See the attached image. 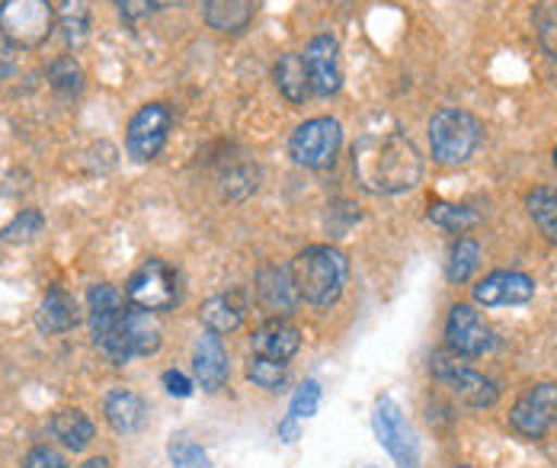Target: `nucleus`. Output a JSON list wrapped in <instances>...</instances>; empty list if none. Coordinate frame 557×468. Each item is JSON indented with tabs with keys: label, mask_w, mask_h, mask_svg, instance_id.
<instances>
[{
	"label": "nucleus",
	"mask_w": 557,
	"mask_h": 468,
	"mask_svg": "<svg viewBox=\"0 0 557 468\" xmlns=\"http://www.w3.org/2000/svg\"><path fill=\"white\" fill-rule=\"evenodd\" d=\"M430 222L446 229V232H468L478 225V212L468 206H451V202H430Z\"/></svg>",
	"instance_id": "cd10ccee"
},
{
	"label": "nucleus",
	"mask_w": 557,
	"mask_h": 468,
	"mask_svg": "<svg viewBox=\"0 0 557 468\" xmlns=\"http://www.w3.org/2000/svg\"><path fill=\"white\" fill-rule=\"evenodd\" d=\"M539 39H542V49L557 61V7L552 13L542 16V23H539Z\"/></svg>",
	"instance_id": "c9c22d12"
},
{
	"label": "nucleus",
	"mask_w": 557,
	"mask_h": 468,
	"mask_svg": "<svg viewBox=\"0 0 557 468\" xmlns=\"http://www.w3.org/2000/svg\"><path fill=\"white\" fill-rule=\"evenodd\" d=\"M164 385H168V392L173 398H189L193 395V382L183 372H176V369L164 372Z\"/></svg>",
	"instance_id": "e433bc0d"
},
{
	"label": "nucleus",
	"mask_w": 557,
	"mask_h": 468,
	"mask_svg": "<svg viewBox=\"0 0 557 468\" xmlns=\"http://www.w3.org/2000/svg\"><path fill=\"white\" fill-rule=\"evenodd\" d=\"M58 23H61L67 46H81L90 36L94 0H58Z\"/></svg>",
	"instance_id": "b1692460"
},
{
	"label": "nucleus",
	"mask_w": 557,
	"mask_h": 468,
	"mask_svg": "<svg viewBox=\"0 0 557 468\" xmlns=\"http://www.w3.org/2000/svg\"><path fill=\"white\" fill-rule=\"evenodd\" d=\"M193 369H196V379L206 392H219L224 382H227V353H224L219 334L206 331L199 341H196V350H193Z\"/></svg>",
	"instance_id": "dca6fc26"
},
{
	"label": "nucleus",
	"mask_w": 557,
	"mask_h": 468,
	"mask_svg": "<svg viewBox=\"0 0 557 468\" xmlns=\"http://www.w3.org/2000/svg\"><path fill=\"white\" fill-rule=\"evenodd\" d=\"M343 145V125L331 116L308 119L305 125H298L288 138V155L298 168L308 171H324L331 168Z\"/></svg>",
	"instance_id": "0eeeda50"
},
{
	"label": "nucleus",
	"mask_w": 557,
	"mask_h": 468,
	"mask_svg": "<svg viewBox=\"0 0 557 468\" xmlns=\"http://www.w3.org/2000/svg\"><path fill=\"white\" fill-rule=\"evenodd\" d=\"M273 77H276V87L278 94L288 100V103H295V107H301L314 90H311V77H308V64H305V56H298V52H288V56H282L276 61V71H273Z\"/></svg>",
	"instance_id": "6ab92c4d"
},
{
	"label": "nucleus",
	"mask_w": 557,
	"mask_h": 468,
	"mask_svg": "<svg viewBox=\"0 0 557 468\" xmlns=\"http://www.w3.org/2000/svg\"><path fill=\"white\" fill-rule=\"evenodd\" d=\"M49 81H52V87H55L58 94L74 97L84 87V71H81V64L71 59V56H61V59L49 64Z\"/></svg>",
	"instance_id": "c85d7f7f"
},
{
	"label": "nucleus",
	"mask_w": 557,
	"mask_h": 468,
	"mask_svg": "<svg viewBox=\"0 0 557 468\" xmlns=\"http://www.w3.org/2000/svg\"><path fill=\"white\" fill-rule=\"evenodd\" d=\"M478 263H481V247H478V241L458 237L455 247H451V254H448V280H451V283H468V280L474 276Z\"/></svg>",
	"instance_id": "bb28decb"
},
{
	"label": "nucleus",
	"mask_w": 557,
	"mask_h": 468,
	"mask_svg": "<svg viewBox=\"0 0 557 468\" xmlns=\"http://www.w3.org/2000/svg\"><path fill=\"white\" fill-rule=\"evenodd\" d=\"M305 64H308V77H311V90L318 97H331L339 90L343 74H339V42L334 36H314L305 49Z\"/></svg>",
	"instance_id": "4468645a"
},
{
	"label": "nucleus",
	"mask_w": 557,
	"mask_h": 468,
	"mask_svg": "<svg viewBox=\"0 0 557 468\" xmlns=\"http://www.w3.org/2000/svg\"><path fill=\"white\" fill-rule=\"evenodd\" d=\"M23 468H67L64 456L55 453L52 446H36L26 459H23Z\"/></svg>",
	"instance_id": "f704fd0d"
},
{
	"label": "nucleus",
	"mask_w": 557,
	"mask_h": 468,
	"mask_svg": "<svg viewBox=\"0 0 557 468\" xmlns=\"http://www.w3.org/2000/svg\"><path fill=\"white\" fill-rule=\"evenodd\" d=\"M455 468H468V466H455Z\"/></svg>",
	"instance_id": "c03bdc74"
},
{
	"label": "nucleus",
	"mask_w": 557,
	"mask_h": 468,
	"mask_svg": "<svg viewBox=\"0 0 557 468\" xmlns=\"http://www.w3.org/2000/svg\"><path fill=\"white\" fill-rule=\"evenodd\" d=\"M87 305H90V331H94V344L100 353L115 362L125 366L132 359V353L125 347V298L119 290H112L107 283L90 286L87 293Z\"/></svg>",
	"instance_id": "20e7f679"
},
{
	"label": "nucleus",
	"mask_w": 557,
	"mask_h": 468,
	"mask_svg": "<svg viewBox=\"0 0 557 468\" xmlns=\"http://www.w3.org/2000/svg\"><path fill=\"white\" fill-rule=\"evenodd\" d=\"M372 427L379 443L388 449V456L394 459L397 468H420V443L413 436V427L407 423L404 410L394 398H382L375 405L372 414Z\"/></svg>",
	"instance_id": "1a4fd4ad"
},
{
	"label": "nucleus",
	"mask_w": 557,
	"mask_h": 468,
	"mask_svg": "<svg viewBox=\"0 0 557 468\" xmlns=\"http://www.w3.org/2000/svg\"><path fill=\"white\" fill-rule=\"evenodd\" d=\"M13 64H16V56H13V46L7 42V39H0V81L13 71Z\"/></svg>",
	"instance_id": "58836bf2"
},
{
	"label": "nucleus",
	"mask_w": 557,
	"mask_h": 468,
	"mask_svg": "<svg viewBox=\"0 0 557 468\" xmlns=\"http://www.w3.org/2000/svg\"><path fill=\"white\" fill-rule=\"evenodd\" d=\"M257 298L260 305L273 315V318H282L288 315L301 298L295 293V283H292V273L288 267H263L260 276H257Z\"/></svg>",
	"instance_id": "f3484780"
},
{
	"label": "nucleus",
	"mask_w": 557,
	"mask_h": 468,
	"mask_svg": "<svg viewBox=\"0 0 557 468\" xmlns=\"http://www.w3.org/2000/svg\"><path fill=\"white\" fill-rule=\"evenodd\" d=\"M39 229H42V215H39V212H26V215H20V219L3 232V237H7V241H26V237H33Z\"/></svg>",
	"instance_id": "72a5a7b5"
},
{
	"label": "nucleus",
	"mask_w": 557,
	"mask_h": 468,
	"mask_svg": "<svg viewBox=\"0 0 557 468\" xmlns=\"http://www.w3.org/2000/svg\"><path fill=\"white\" fill-rule=\"evenodd\" d=\"M247 379H250L257 389L278 392V389L285 385V362L267 359V356H253V359L247 362Z\"/></svg>",
	"instance_id": "c756f323"
},
{
	"label": "nucleus",
	"mask_w": 557,
	"mask_h": 468,
	"mask_svg": "<svg viewBox=\"0 0 557 468\" xmlns=\"http://www.w3.org/2000/svg\"><path fill=\"white\" fill-rule=\"evenodd\" d=\"M535 298V280L519 270H497L484 276L474 286V301L484 308H503V305H525Z\"/></svg>",
	"instance_id": "ddd939ff"
},
{
	"label": "nucleus",
	"mask_w": 557,
	"mask_h": 468,
	"mask_svg": "<svg viewBox=\"0 0 557 468\" xmlns=\"http://www.w3.org/2000/svg\"><path fill=\"white\" fill-rule=\"evenodd\" d=\"M430 369H433V375L446 385L448 392L458 402H465L468 408H494L497 398H500V389L494 385V379H487L484 372H478L468 362H461L458 353H433Z\"/></svg>",
	"instance_id": "423d86ee"
},
{
	"label": "nucleus",
	"mask_w": 557,
	"mask_h": 468,
	"mask_svg": "<svg viewBox=\"0 0 557 468\" xmlns=\"http://www.w3.org/2000/svg\"><path fill=\"white\" fill-rule=\"evenodd\" d=\"M557 423V385L539 382L525 389L509 410V427L525 440H542Z\"/></svg>",
	"instance_id": "9d476101"
},
{
	"label": "nucleus",
	"mask_w": 557,
	"mask_h": 468,
	"mask_svg": "<svg viewBox=\"0 0 557 468\" xmlns=\"http://www.w3.org/2000/svg\"><path fill=\"white\" fill-rule=\"evenodd\" d=\"M250 347H253V356H267V359H292L298 347H301V334L292 321L285 318H270L267 324H260L250 337Z\"/></svg>",
	"instance_id": "2eb2a0df"
},
{
	"label": "nucleus",
	"mask_w": 557,
	"mask_h": 468,
	"mask_svg": "<svg viewBox=\"0 0 557 468\" xmlns=\"http://www.w3.org/2000/svg\"><path fill=\"white\" fill-rule=\"evenodd\" d=\"M151 7H161V10H168V7H186V3H193V0H148Z\"/></svg>",
	"instance_id": "a19ab883"
},
{
	"label": "nucleus",
	"mask_w": 557,
	"mask_h": 468,
	"mask_svg": "<svg viewBox=\"0 0 557 468\" xmlns=\"http://www.w3.org/2000/svg\"><path fill=\"white\" fill-rule=\"evenodd\" d=\"M52 430L61 440V446H67L74 453L87 449L90 440H94V423H90V417L84 410H58L55 420H52Z\"/></svg>",
	"instance_id": "393cba45"
},
{
	"label": "nucleus",
	"mask_w": 557,
	"mask_h": 468,
	"mask_svg": "<svg viewBox=\"0 0 557 468\" xmlns=\"http://www.w3.org/2000/svg\"><path fill=\"white\" fill-rule=\"evenodd\" d=\"M125 295H128L132 308H141V311H151V315L154 311H170L180 301V276L164 260H148L145 267H138L132 273Z\"/></svg>",
	"instance_id": "6e6552de"
},
{
	"label": "nucleus",
	"mask_w": 557,
	"mask_h": 468,
	"mask_svg": "<svg viewBox=\"0 0 557 468\" xmlns=\"http://www.w3.org/2000/svg\"><path fill=\"white\" fill-rule=\"evenodd\" d=\"M253 189H257V168L240 164V168L224 174V196L227 199H247Z\"/></svg>",
	"instance_id": "7c9ffc66"
},
{
	"label": "nucleus",
	"mask_w": 557,
	"mask_h": 468,
	"mask_svg": "<svg viewBox=\"0 0 557 468\" xmlns=\"http://www.w3.org/2000/svg\"><path fill=\"white\" fill-rule=\"evenodd\" d=\"M288 273L301 301L327 308L343 295L346 276H349V260L343 250H336L331 244H314V247H305L292 260Z\"/></svg>",
	"instance_id": "f03ea898"
},
{
	"label": "nucleus",
	"mask_w": 557,
	"mask_h": 468,
	"mask_svg": "<svg viewBox=\"0 0 557 468\" xmlns=\"http://www.w3.org/2000/svg\"><path fill=\"white\" fill-rule=\"evenodd\" d=\"M55 29V10L49 0H3L0 39L13 49H39Z\"/></svg>",
	"instance_id": "39448f33"
},
{
	"label": "nucleus",
	"mask_w": 557,
	"mask_h": 468,
	"mask_svg": "<svg viewBox=\"0 0 557 468\" xmlns=\"http://www.w3.org/2000/svg\"><path fill=\"white\" fill-rule=\"evenodd\" d=\"M206 23L219 33H244L253 23L257 0H206Z\"/></svg>",
	"instance_id": "aec40b11"
},
{
	"label": "nucleus",
	"mask_w": 557,
	"mask_h": 468,
	"mask_svg": "<svg viewBox=\"0 0 557 468\" xmlns=\"http://www.w3.org/2000/svg\"><path fill=\"white\" fill-rule=\"evenodd\" d=\"M481 141H484V125L468 110L446 107L430 119V148L443 168L468 164L478 155Z\"/></svg>",
	"instance_id": "7ed1b4c3"
},
{
	"label": "nucleus",
	"mask_w": 557,
	"mask_h": 468,
	"mask_svg": "<svg viewBox=\"0 0 557 468\" xmlns=\"http://www.w3.org/2000/svg\"><path fill=\"white\" fill-rule=\"evenodd\" d=\"M125 347L132 353V359L161 350V324L154 321L151 311H141V308L125 311Z\"/></svg>",
	"instance_id": "412c9836"
},
{
	"label": "nucleus",
	"mask_w": 557,
	"mask_h": 468,
	"mask_svg": "<svg viewBox=\"0 0 557 468\" xmlns=\"http://www.w3.org/2000/svg\"><path fill=\"white\" fill-rule=\"evenodd\" d=\"M448 350L468 359H478L494 350V331L484 324V318L471 305H451L446 321Z\"/></svg>",
	"instance_id": "f8f14e48"
},
{
	"label": "nucleus",
	"mask_w": 557,
	"mask_h": 468,
	"mask_svg": "<svg viewBox=\"0 0 557 468\" xmlns=\"http://www.w3.org/2000/svg\"><path fill=\"white\" fill-rule=\"evenodd\" d=\"M278 436H282L285 443H295V440H298V423H295V417H288V420L278 423Z\"/></svg>",
	"instance_id": "ea45409f"
},
{
	"label": "nucleus",
	"mask_w": 557,
	"mask_h": 468,
	"mask_svg": "<svg viewBox=\"0 0 557 468\" xmlns=\"http://www.w3.org/2000/svg\"><path fill=\"white\" fill-rule=\"evenodd\" d=\"M112 3H115V10H119L125 20H141V16L151 13V3H148V0H112Z\"/></svg>",
	"instance_id": "4c0bfd02"
},
{
	"label": "nucleus",
	"mask_w": 557,
	"mask_h": 468,
	"mask_svg": "<svg viewBox=\"0 0 557 468\" xmlns=\"http://www.w3.org/2000/svg\"><path fill=\"white\" fill-rule=\"evenodd\" d=\"M199 315H202V321H206V328L212 334H231V331L240 328V321L247 315V301H244L240 293H222L209 298Z\"/></svg>",
	"instance_id": "4be33fe9"
},
{
	"label": "nucleus",
	"mask_w": 557,
	"mask_h": 468,
	"mask_svg": "<svg viewBox=\"0 0 557 468\" xmlns=\"http://www.w3.org/2000/svg\"><path fill=\"white\" fill-rule=\"evenodd\" d=\"M555 168H557V148H555Z\"/></svg>",
	"instance_id": "37998d69"
},
{
	"label": "nucleus",
	"mask_w": 557,
	"mask_h": 468,
	"mask_svg": "<svg viewBox=\"0 0 557 468\" xmlns=\"http://www.w3.org/2000/svg\"><path fill=\"white\" fill-rule=\"evenodd\" d=\"M170 110L164 103H148L141 107L132 122H128V135H125V145H128V158L138 161V164H148L161 155L164 141H168L170 132Z\"/></svg>",
	"instance_id": "9b49d317"
},
{
	"label": "nucleus",
	"mask_w": 557,
	"mask_h": 468,
	"mask_svg": "<svg viewBox=\"0 0 557 468\" xmlns=\"http://www.w3.org/2000/svg\"><path fill=\"white\" fill-rule=\"evenodd\" d=\"M103 410H107V420L115 433H138L148 420V405L135 392H125V389L110 392Z\"/></svg>",
	"instance_id": "a211bd4d"
},
{
	"label": "nucleus",
	"mask_w": 557,
	"mask_h": 468,
	"mask_svg": "<svg viewBox=\"0 0 557 468\" xmlns=\"http://www.w3.org/2000/svg\"><path fill=\"white\" fill-rule=\"evenodd\" d=\"M168 453H170V463H173V468H212L209 466L206 449H202V446H196V443H189V440H173Z\"/></svg>",
	"instance_id": "2f4dec72"
},
{
	"label": "nucleus",
	"mask_w": 557,
	"mask_h": 468,
	"mask_svg": "<svg viewBox=\"0 0 557 468\" xmlns=\"http://www.w3.org/2000/svg\"><path fill=\"white\" fill-rule=\"evenodd\" d=\"M36 324L39 331L46 334H64L77 324V305L74 298L64 293V290H49V295L42 298L39 311H36Z\"/></svg>",
	"instance_id": "5701e85b"
},
{
	"label": "nucleus",
	"mask_w": 557,
	"mask_h": 468,
	"mask_svg": "<svg viewBox=\"0 0 557 468\" xmlns=\"http://www.w3.org/2000/svg\"><path fill=\"white\" fill-rule=\"evenodd\" d=\"M81 468H110V459H90V463H84Z\"/></svg>",
	"instance_id": "79ce46f5"
},
{
	"label": "nucleus",
	"mask_w": 557,
	"mask_h": 468,
	"mask_svg": "<svg viewBox=\"0 0 557 468\" xmlns=\"http://www.w3.org/2000/svg\"><path fill=\"white\" fill-rule=\"evenodd\" d=\"M318 405H321V385H318V382H305V385L295 392V398H292L288 417H295V420L314 417V414H318Z\"/></svg>",
	"instance_id": "473e14b6"
},
{
	"label": "nucleus",
	"mask_w": 557,
	"mask_h": 468,
	"mask_svg": "<svg viewBox=\"0 0 557 468\" xmlns=\"http://www.w3.org/2000/svg\"><path fill=\"white\" fill-rule=\"evenodd\" d=\"M525 209H529V219L542 229V234L557 241V189H552V186L532 189L525 196Z\"/></svg>",
	"instance_id": "a878e982"
},
{
	"label": "nucleus",
	"mask_w": 557,
	"mask_h": 468,
	"mask_svg": "<svg viewBox=\"0 0 557 468\" xmlns=\"http://www.w3.org/2000/svg\"><path fill=\"white\" fill-rule=\"evenodd\" d=\"M352 174L369 193H407L423 176L417 145L400 132H369L352 145Z\"/></svg>",
	"instance_id": "f257e3e1"
}]
</instances>
